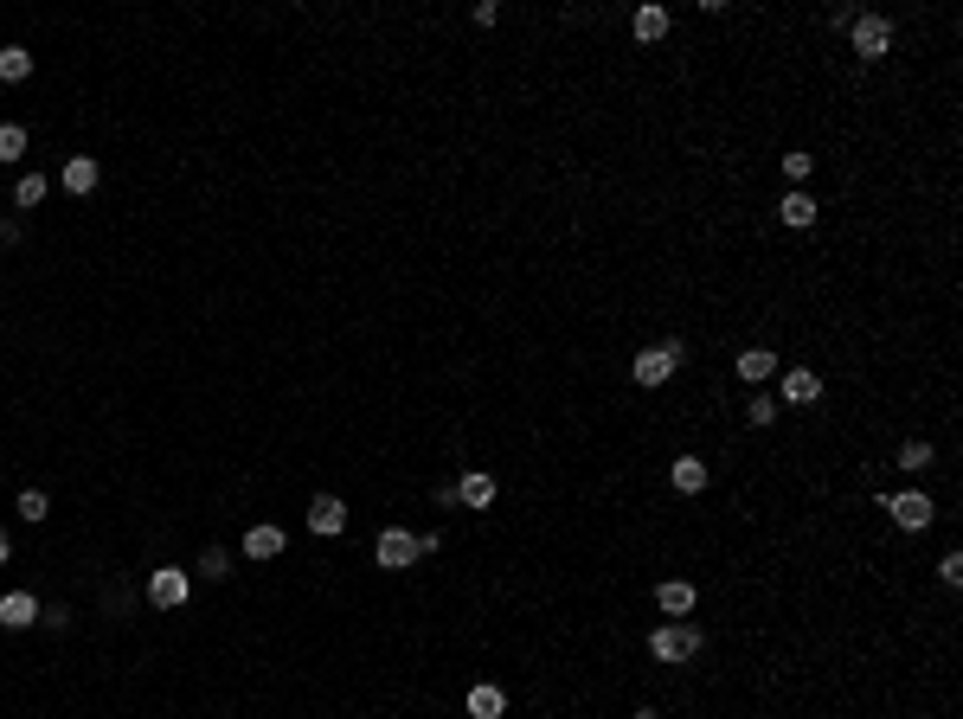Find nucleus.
Returning <instances> with one entry per match:
<instances>
[{
	"label": "nucleus",
	"instance_id": "f257e3e1",
	"mask_svg": "<svg viewBox=\"0 0 963 719\" xmlns=\"http://www.w3.org/2000/svg\"><path fill=\"white\" fill-rule=\"evenodd\" d=\"M707 649V630H700V623H687V617H675V623H655L649 630V655L655 662H694V655Z\"/></svg>",
	"mask_w": 963,
	"mask_h": 719
},
{
	"label": "nucleus",
	"instance_id": "f03ea898",
	"mask_svg": "<svg viewBox=\"0 0 963 719\" xmlns=\"http://www.w3.org/2000/svg\"><path fill=\"white\" fill-rule=\"evenodd\" d=\"M874 508H880V514H893V527H899V533H925L931 520H938V508H931L925 488H906V495H874Z\"/></svg>",
	"mask_w": 963,
	"mask_h": 719
},
{
	"label": "nucleus",
	"instance_id": "7ed1b4c3",
	"mask_svg": "<svg viewBox=\"0 0 963 719\" xmlns=\"http://www.w3.org/2000/svg\"><path fill=\"white\" fill-rule=\"evenodd\" d=\"M675 373H681V341H655V347H642V354L630 360L636 386H668Z\"/></svg>",
	"mask_w": 963,
	"mask_h": 719
},
{
	"label": "nucleus",
	"instance_id": "20e7f679",
	"mask_svg": "<svg viewBox=\"0 0 963 719\" xmlns=\"http://www.w3.org/2000/svg\"><path fill=\"white\" fill-rule=\"evenodd\" d=\"M848 39H854V58H886L893 52V20L886 13H854V26H848Z\"/></svg>",
	"mask_w": 963,
	"mask_h": 719
},
{
	"label": "nucleus",
	"instance_id": "39448f33",
	"mask_svg": "<svg viewBox=\"0 0 963 719\" xmlns=\"http://www.w3.org/2000/svg\"><path fill=\"white\" fill-rule=\"evenodd\" d=\"M373 565H386V572H411L418 565V540H411V527H386L373 540Z\"/></svg>",
	"mask_w": 963,
	"mask_h": 719
},
{
	"label": "nucleus",
	"instance_id": "423d86ee",
	"mask_svg": "<svg viewBox=\"0 0 963 719\" xmlns=\"http://www.w3.org/2000/svg\"><path fill=\"white\" fill-rule=\"evenodd\" d=\"M187 591H193V578L180 572V565H155V578H148V604L155 610H180Z\"/></svg>",
	"mask_w": 963,
	"mask_h": 719
},
{
	"label": "nucleus",
	"instance_id": "0eeeda50",
	"mask_svg": "<svg viewBox=\"0 0 963 719\" xmlns=\"http://www.w3.org/2000/svg\"><path fill=\"white\" fill-rule=\"evenodd\" d=\"M309 533H321V540L347 533V501H341V495H315V501H309Z\"/></svg>",
	"mask_w": 963,
	"mask_h": 719
},
{
	"label": "nucleus",
	"instance_id": "6e6552de",
	"mask_svg": "<svg viewBox=\"0 0 963 719\" xmlns=\"http://www.w3.org/2000/svg\"><path fill=\"white\" fill-rule=\"evenodd\" d=\"M777 399H784V405H816V399H822V373H809V366H790V373L777 379Z\"/></svg>",
	"mask_w": 963,
	"mask_h": 719
},
{
	"label": "nucleus",
	"instance_id": "1a4fd4ad",
	"mask_svg": "<svg viewBox=\"0 0 963 719\" xmlns=\"http://www.w3.org/2000/svg\"><path fill=\"white\" fill-rule=\"evenodd\" d=\"M777 219L790 225V232H809V225L822 219V206H816V193H803V187H790L784 200H777Z\"/></svg>",
	"mask_w": 963,
	"mask_h": 719
},
{
	"label": "nucleus",
	"instance_id": "9d476101",
	"mask_svg": "<svg viewBox=\"0 0 963 719\" xmlns=\"http://www.w3.org/2000/svg\"><path fill=\"white\" fill-rule=\"evenodd\" d=\"M450 495H456V501H463V508H495V495H501V482H495V476H488V469H469V476H463V482H456V488H450Z\"/></svg>",
	"mask_w": 963,
	"mask_h": 719
},
{
	"label": "nucleus",
	"instance_id": "9b49d317",
	"mask_svg": "<svg viewBox=\"0 0 963 719\" xmlns=\"http://www.w3.org/2000/svg\"><path fill=\"white\" fill-rule=\"evenodd\" d=\"M655 604H662V617L675 623V617H687L700 598H694V585H687V578H662V585H655Z\"/></svg>",
	"mask_w": 963,
	"mask_h": 719
},
{
	"label": "nucleus",
	"instance_id": "f8f14e48",
	"mask_svg": "<svg viewBox=\"0 0 963 719\" xmlns=\"http://www.w3.org/2000/svg\"><path fill=\"white\" fill-rule=\"evenodd\" d=\"M58 180H65V193H78V200H84V193H97L103 167H97V155H71V161H65V174H58Z\"/></svg>",
	"mask_w": 963,
	"mask_h": 719
},
{
	"label": "nucleus",
	"instance_id": "ddd939ff",
	"mask_svg": "<svg viewBox=\"0 0 963 719\" xmlns=\"http://www.w3.org/2000/svg\"><path fill=\"white\" fill-rule=\"evenodd\" d=\"M26 623H39V598L33 591H7L0 598V630H26Z\"/></svg>",
	"mask_w": 963,
	"mask_h": 719
},
{
	"label": "nucleus",
	"instance_id": "4468645a",
	"mask_svg": "<svg viewBox=\"0 0 963 719\" xmlns=\"http://www.w3.org/2000/svg\"><path fill=\"white\" fill-rule=\"evenodd\" d=\"M732 366H739V379H745V386H771V373H777V354H771V347H745V354L732 360Z\"/></svg>",
	"mask_w": 963,
	"mask_h": 719
},
{
	"label": "nucleus",
	"instance_id": "2eb2a0df",
	"mask_svg": "<svg viewBox=\"0 0 963 719\" xmlns=\"http://www.w3.org/2000/svg\"><path fill=\"white\" fill-rule=\"evenodd\" d=\"M931 463H938V450H931L925 437H906V443L893 450V469H906V476H925Z\"/></svg>",
	"mask_w": 963,
	"mask_h": 719
},
{
	"label": "nucleus",
	"instance_id": "dca6fc26",
	"mask_svg": "<svg viewBox=\"0 0 963 719\" xmlns=\"http://www.w3.org/2000/svg\"><path fill=\"white\" fill-rule=\"evenodd\" d=\"M668 482H675V495H700V488H707V463H700V456H675V463H668Z\"/></svg>",
	"mask_w": 963,
	"mask_h": 719
},
{
	"label": "nucleus",
	"instance_id": "f3484780",
	"mask_svg": "<svg viewBox=\"0 0 963 719\" xmlns=\"http://www.w3.org/2000/svg\"><path fill=\"white\" fill-rule=\"evenodd\" d=\"M283 546H289V540H283V527H270V520L244 533V559H277Z\"/></svg>",
	"mask_w": 963,
	"mask_h": 719
},
{
	"label": "nucleus",
	"instance_id": "a211bd4d",
	"mask_svg": "<svg viewBox=\"0 0 963 719\" xmlns=\"http://www.w3.org/2000/svg\"><path fill=\"white\" fill-rule=\"evenodd\" d=\"M501 713H508V694H501L495 681L469 687V719H501Z\"/></svg>",
	"mask_w": 963,
	"mask_h": 719
},
{
	"label": "nucleus",
	"instance_id": "6ab92c4d",
	"mask_svg": "<svg viewBox=\"0 0 963 719\" xmlns=\"http://www.w3.org/2000/svg\"><path fill=\"white\" fill-rule=\"evenodd\" d=\"M33 78V52L26 45H0V84H26Z\"/></svg>",
	"mask_w": 963,
	"mask_h": 719
},
{
	"label": "nucleus",
	"instance_id": "aec40b11",
	"mask_svg": "<svg viewBox=\"0 0 963 719\" xmlns=\"http://www.w3.org/2000/svg\"><path fill=\"white\" fill-rule=\"evenodd\" d=\"M630 33L642 45H655V39H668V7H636V20H630Z\"/></svg>",
	"mask_w": 963,
	"mask_h": 719
},
{
	"label": "nucleus",
	"instance_id": "412c9836",
	"mask_svg": "<svg viewBox=\"0 0 963 719\" xmlns=\"http://www.w3.org/2000/svg\"><path fill=\"white\" fill-rule=\"evenodd\" d=\"M45 193H52V180H45V174H20V187H13V206H20V212H33V206L45 200Z\"/></svg>",
	"mask_w": 963,
	"mask_h": 719
},
{
	"label": "nucleus",
	"instance_id": "4be33fe9",
	"mask_svg": "<svg viewBox=\"0 0 963 719\" xmlns=\"http://www.w3.org/2000/svg\"><path fill=\"white\" fill-rule=\"evenodd\" d=\"M809 174H816V155H803V148H790V155H784V180H790V187H803Z\"/></svg>",
	"mask_w": 963,
	"mask_h": 719
},
{
	"label": "nucleus",
	"instance_id": "5701e85b",
	"mask_svg": "<svg viewBox=\"0 0 963 719\" xmlns=\"http://www.w3.org/2000/svg\"><path fill=\"white\" fill-rule=\"evenodd\" d=\"M26 155V129L20 122H0V161H20Z\"/></svg>",
	"mask_w": 963,
	"mask_h": 719
},
{
	"label": "nucleus",
	"instance_id": "b1692460",
	"mask_svg": "<svg viewBox=\"0 0 963 719\" xmlns=\"http://www.w3.org/2000/svg\"><path fill=\"white\" fill-rule=\"evenodd\" d=\"M771 418H777V399H771V392L758 386V392H752V405H745V424H758V431H764V424H771Z\"/></svg>",
	"mask_w": 963,
	"mask_h": 719
},
{
	"label": "nucleus",
	"instance_id": "393cba45",
	"mask_svg": "<svg viewBox=\"0 0 963 719\" xmlns=\"http://www.w3.org/2000/svg\"><path fill=\"white\" fill-rule=\"evenodd\" d=\"M45 514H52V501H45V488H26V495H20V520H33V527H39Z\"/></svg>",
	"mask_w": 963,
	"mask_h": 719
},
{
	"label": "nucleus",
	"instance_id": "a878e982",
	"mask_svg": "<svg viewBox=\"0 0 963 719\" xmlns=\"http://www.w3.org/2000/svg\"><path fill=\"white\" fill-rule=\"evenodd\" d=\"M200 572H206V578H225V572H232V553H225V546H206Z\"/></svg>",
	"mask_w": 963,
	"mask_h": 719
},
{
	"label": "nucleus",
	"instance_id": "bb28decb",
	"mask_svg": "<svg viewBox=\"0 0 963 719\" xmlns=\"http://www.w3.org/2000/svg\"><path fill=\"white\" fill-rule=\"evenodd\" d=\"M938 578H944V585H963V553H944V559H938Z\"/></svg>",
	"mask_w": 963,
	"mask_h": 719
},
{
	"label": "nucleus",
	"instance_id": "cd10ccee",
	"mask_svg": "<svg viewBox=\"0 0 963 719\" xmlns=\"http://www.w3.org/2000/svg\"><path fill=\"white\" fill-rule=\"evenodd\" d=\"M13 559V540H7V527H0V565H7Z\"/></svg>",
	"mask_w": 963,
	"mask_h": 719
},
{
	"label": "nucleus",
	"instance_id": "c85d7f7f",
	"mask_svg": "<svg viewBox=\"0 0 963 719\" xmlns=\"http://www.w3.org/2000/svg\"><path fill=\"white\" fill-rule=\"evenodd\" d=\"M636 719H655V713H649V707H642V713H636Z\"/></svg>",
	"mask_w": 963,
	"mask_h": 719
}]
</instances>
